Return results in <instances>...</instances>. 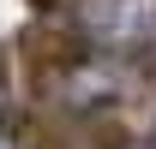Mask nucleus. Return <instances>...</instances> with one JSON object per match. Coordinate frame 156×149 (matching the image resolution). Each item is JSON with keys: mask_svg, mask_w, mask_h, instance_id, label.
I'll use <instances>...</instances> for the list:
<instances>
[{"mask_svg": "<svg viewBox=\"0 0 156 149\" xmlns=\"http://www.w3.org/2000/svg\"><path fill=\"white\" fill-rule=\"evenodd\" d=\"M78 24L96 48H150L156 42V0H84Z\"/></svg>", "mask_w": 156, "mask_h": 149, "instance_id": "1", "label": "nucleus"}, {"mask_svg": "<svg viewBox=\"0 0 156 149\" xmlns=\"http://www.w3.org/2000/svg\"><path fill=\"white\" fill-rule=\"evenodd\" d=\"M6 101H12V95H6V72H0V119H6Z\"/></svg>", "mask_w": 156, "mask_h": 149, "instance_id": "2", "label": "nucleus"}, {"mask_svg": "<svg viewBox=\"0 0 156 149\" xmlns=\"http://www.w3.org/2000/svg\"><path fill=\"white\" fill-rule=\"evenodd\" d=\"M0 149H18V143H12V137H6V131H0Z\"/></svg>", "mask_w": 156, "mask_h": 149, "instance_id": "3", "label": "nucleus"}]
</instances>
